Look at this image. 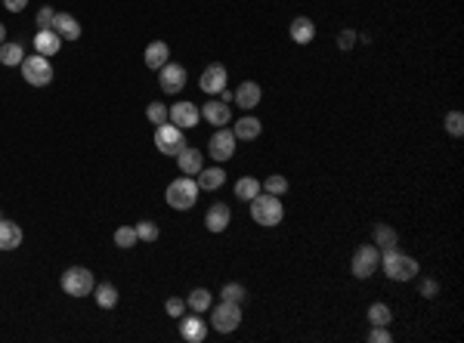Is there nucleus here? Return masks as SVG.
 Here are the masks:
<instances>
[{
	"instance_id": "nucleus-1",
	"label": "nucleus",
	"mask_w": 464,
	"mask_h": 343,
	"mask_svg": "<svg viewBox=\"0 0 464 343\" xmlns=\"http://www.w3.org/2000/svg\"><path fill=\"white\" fill-rule=\"evenodd\" d=\"M381 269H384V276L390 282H412L421 272V266L409 253H399L396 247H387V251H381Z\"/></svg>"
},
{
	"instance_id": "nucleus-2",
	"label": "nucleus",
	"mask_w": 464,
	"mask_h": 343,
	"mask_svg": "<svg viewBox=\"0 0 464 343\" xmlns=\"http://www.w3.org/2000/svg\"><path fill=\"white\" fill-rule=\"evenodd\" d=\"M251 220L257 226H279L282 223V217H285V207H282V198L279 195H270V192H260V195H254L251 201Z\"/></svg>"
},
{
	"instance_id": "nucleus-3",
	"label": "nucleus",
	"mask_w": 464,
	"mask_h": 343,
	"mask_svg": "<svg viewBox=\"0 0 464 343\" xmlns=\"http://www.w3.org/2000/svg\"><path fill=\"white\" fill-rule=\"evenodd\" d=\"M59 284H62V291H65L68 297H87V294H93V288H97V278H93V272L87 269V266H68L65 272H62V278H59Z\"/></svg>"
},
{
	"instance_id": "nucleus-4",
	"label": "nucleus",
	"mask_w": 464,
	"mask_h": 343,
	"mask_svg": "<svg viewBox=\"0 0 464 343\" xmlns=\"http://www.w3.org/2000/svg\"><path fill=\"white\" fill-rule=\"evenodd\" d=\"M164 198H168V205L174 207V211H189V207L199 201V183H195V176H180V180H174L168 186V192H164Z\"/></svg>"
},
{
	"instance_id": "nucleus-5",
	"label": "nucleus",
	"mask_w": 464,
	"mask_h": 343,
	"mask_svg": "<svg viewBox=\"0 0 464 343\" xmlns=\"http://www.w3.org/2000/svg\"><path fill=\"white\" fill-rule=\"evenodd\" d=\"M19 68H22L25 84H31V87H47L50 81H53V65H50V59H47V56H41V53L25 56Z\"/></svg>"
},
{
	"instance_id": "nucleus-6",
	"label": "nucleus",
	"mask_w": 464,
	"mask_h": 343,
	"mask_svg": "<svg viewBox=\"0 0 464 343\" xmlns=\"http://www.w3.org/2000/svg\"><path fill=\"white\" fill-rule=\"evenodd\" d=\"M155 149L168 158L180 155V152L186 149V133H183L176 124H170V121L168 124H158L155 127Z\"/></svg>"
},
{
	"instance_id": "nucleus-7",
	"label": "nucleus",
	"mask_w": 464,
	"mask_h": 343,
	"mask_svg": "<svg viewBox=\"0 0 464 343\" xmlns=\"http://www.w3.org/2000/svg\"><path fill=\"white\" fill-rule=\"evenodd\" d=\"M378 266H381L378 245H359L353 260H350V272H353L356 278H372L374 272H378Z\"/></svg>"
},
{
	"instance_id": "nucleus-8",
	"label": "nucleus",
	"mask_w": 464,
	"mask_h": 343,
	"mask_svg": "<svg viewBox=\"0 0 464 343\" xmlns=\"http://www.w3.org/2000/svg\"><path fill=\"white\" fill-rule=\"evenodd\" d=\"M241 325V303L223 300L211 309V328L220 334H232L235 328Z\"/></svg>"
},
{
	"instance_id": "nucleus-9",
	"label": "nucleus",
	"mask_w": 464,
	"mask_h": 343,
	"mask_svg": "<svg viewBox=\"0 0 464 343\" xmlns=\"http://www.w3.org/2000/svg\"><path fill=\"white\" fill-rule=\"evenodd\" d=\"M235 143H239V139H235L232 130L217 127V130H214V136H211V143H208V152H211L214 161L223 164V161H230V158L235 155Z\"/></svg>"
},
{
	"instance_id": "nucleus-10",
	"label": "nucleus",
	"mask_w": 464,
	"mask_h": 343,
	"mask_svg": "<svg viewBox=\"0 0 464 343\" xmlns=\"http://www.w3.org/2000/svg\"><path fill=\"white\" fill-rule=\"evenodd\" d=\"M226 81H230V74H226V65L214 62V65H208L205 72H201L199 87H201V93H208V96H220V93L226 90Z\"/></svg>"
},
{
	"instance_id": "nucleus-11",
	"label": "nucleus",
	"mask_w": 464,
	"mask_h": 343,
	"mask_svg": "<svg viewBox=\"0 0 464 343\" xmlns=\"http://www.w3.org/2000/svg\"><path fill=\"white\" fill-rule=\"evenodd\" d=\"M158 87H161L164 93H180L183 87H186V68L180 65V62H168V65L158 68Z\"/></svg>"
},
{
	"instance_id": "nucleus-12",
	"label": "nucleus",
	"mask_w": 464,
	"mask_h": 343,
	"mask_svg": "<svg viewBox=\"0 0 464 343\" xmlns=\"http://www.w3.org/2000/svg\"><path fill=\"white\" fill-rule=\"evenodd\" d=\"M199 118H201V112H199V105H192V103H174L168 109V121L170 124H176L180 130H189V127H199Z\"/></svg>"
},
{
	"instance_id": "nucleus-13",
	"label": "nucleus",
	"mask_w": 464,
	"mask_h": 343,
	"mask_svg": "<svg viewBox=\"0 0 464 343\" xmlns=\"http://www.w3.org/2000/svg\"><path fill=\"white\" fill-rule=\"evenodd\" d=\"M180 337L186 343H201L208 337V322L201 319V313H192L186 319L180 315Z\"/></svg>"
},
{
	"instance_id": "nucleus-14",
	"label": "nucleus",
	"mask_w": 464,
	"mask_h": 343,
	"mask_svg": "<svg viewBox=\"0 0 464 343\" xmlns=\"http://www.w3.org/2000/svg\"><path fill=\"white\" fill-rule=\"evenodd\" d=\"M260 99H263V90H260V84H257V81H241V84H239V90L232 93V103H235V105H241L245 112L257 109V105H260Z\"/></svg>"
},
{
	"instance_id": "nucleus-15",
	"label": "nucleus",
	"mask_w": 464,
	"mask_h": 343,
	"mask_svg": "<svg viewBox=\"0 0 464 343\" xmlns=\"http://www.w3.org/2000/svg\"><path fill=\"white\" fill-rule=\"evenodd\" d=\"M201 118H205L208 124H214V127H226V124H232L230 103H223V99H208V103L201 105Z\"/></svg>"
},
{
	"instance_id": "nucleus-16",
	"label": "nucleus",
	"mask_w": 464,
	"mask_h": 343,
	"mask_svg": "<svg viewBox=\"0 0 464 343\" xmlns=\"http://www.w3.org/2000/svg\"><path fill=\"white\" fill-rule=\"evenodd\" d=\"M50 28H53L62 41H78V37H81V22L72 16V12H56L53 22H50Z\"/></svg>"
},
{
	"instance_id": "nucleus-17",
	"label": "nucleus",
	"mask_w": 464,
	"mask_h": 343,
	"mask_svg": "<svg viewBox=\"0 0 464 343\" xmlns=\"http://www.w3.org/2000/svg\"><path fill=\"white\" fill-rule=\"evenodd\" d=\"M59 50H62V37L56 34L53 28H41V31L34 34V53L47 56V59H53Z\"/></svg>"
},
{
	"instance_id": "nucleus-18",
	"label": "nucleus",
	"mask_w": 464,
	"mask_h": 343,
	"mask_svg": "<svg viewBox=\"0 0 464 343\" xmlns=\"http://www.w3.org/2000/svg\"><path fill=\"white\" fill-rule=\"evenodd\" d=\"M230 220H232V211L223 205V201L211 205L208 214H205V226L211 229V232H226V229H230Z\"/></svg>"
},
{
	"instance_id": "nucleus-19",
	"label": "nucleus",
	"mask_w": 464,
	"mask_h": 343,
	"mask_svg": "<svg viewBox=\"0 0 464 343\" xmlns=\"http://www.w3.org/2000/svg\"><path fill=\"white\" fill-rule=\"evenodd\" d=\"M176 164H180V174H186V176H199L201 174V167H205V155H201L199 149H183L180 155H176Z\"/></svg>"
},
{
	"instance_id": "nucleus-20",
	"label": "nucleus",
	"mask_w": 464,
	"mask_h": 343,
	"mask_svg": "<svg viewBox=\"0 0 464 343\" xmlns=\"http://www.w3.org/2000/svg\"><path fill=\"white\" fill-rule=\"evenodd\" d=\"M143 59H145V65H149L152 72H158L161 65H168V62H170V47L164 41H152L149 47H145Z\"/></svg>"
},
{
	"instance_id": "nucleus-21",
	"label": "nucleus",
	"mask_w": 464,
	"mask_h": 343,
	"mask_svg": "<svg viewBox=\"0 0 464 343\" xmlns=\"http://www.w3.org/2000/svg\"><path fill=\"white\" fill-rule=\"evenodd\" d=\"M22 238V226L12 223V220H0V251H16Z\"/></svg>"
},
{
	"instance_id": "nucleus-22",
	"label": "nucleus",
	"mask_w": 464,
	"mask_h": 343,
	"mask_svg": "<svg viewBox=\"0 0 464 343\" xmlns=\"http://www.w3.org/2000/svg\"><path fill=\"white\" fill-rule=\"evenodd\" d=\"M288 34H291V41H294V43H313V37H316V25H313V19L297 16L294 22H291Z\"/></svg>"
},
{
	"instance_id": "nucleus-23",
	"label": "nucleus",
	"mask_w": 464,
	"mask_h": 343,
	"mask_svg": "<svg viewBox=\"0 0 464 343\" xmlns=\"http://www.w3.org/2000/svg\"><path fill=\"white\" fill-rule=\"evenodd\" d=\"M260 130H263V124H260V121L254 118V114H245V118H239V121H235V127H232L235 139H245V143L257 139V136H260Z\"/></svg>"
},
{
	"instance_id": "nucleus-24",
	"label": "nucleus",
	"mask_w": 464,
	"mask_h": 343,
	"mask_svg": "<svg viewBox=\"0 0 464 343\" xmlns=\"http://www.w3.org/2000/svg\"><path fill=\"white\" fill-rule=\"evenodd\" d=\"M195 183H199V189H205V192H217L220 186L226 183V174H223V167H201V174L195 176Z\"/></svg>"
},
{
	"instance_id": "nucleus-25",
	"label": "nucleus",
	"mask_w": 464,
	"mask_h": 343,
	"mask_svg": "<svg viewBox=\"0 0 464 343\" xmlns=\"http://www.w3.org/2000/svg\"><path fill=\"white\" fill-rule=\"evenodd\" d=\"M22 59H25V47H22V43H16V41H3V43H0V65L16 68V65H22Z\"/></svg>"
},
{
	"instance_id": "nucleus-26",
	"label": "nucleus",
	"mask_w": 464,
	"mask_h": 343,
	"mask_svg": "<svg viewBox=\"0 0 464 343\" xmlns=\"http://www.w3.org/2000/svg\"><path fill=\"white\" fill-rule=\"evenodd\" d=\"M93 300H97L99 309H115L118 306V288L112 282H103L93 288Z\"/></svg>"
},
{
	"instance_id": "nucleus-27",
	"label": "nucleus",
	"mask_w": 464,
	"mask_h": 343,
	"mask_svg": "<svg viewBox=\"0 0 464 343\" xmlns=\"http://www.w3.org/2000/svg\"><path fill=\"white\" fill-rule=\"evenodd\" d=\"M260 192H263V189H260V180H254V176H241V180L235 183V198L245 201V205Z\"/></svg>"
},
{
	"instance_id": "nucleus-28",
	"label": "nucleus",
	"mask_w": 464,
	"mask_h": 343,
	"mask_svg": "<svg viewBox=\"0 0 464 343\" xmlns=\"http://www.w3.org/2000/svg\"><path fill=\"white\" fill-rule=\"evenodd\" d=\"M374 245H378V251H387V247H396V245H399L396 229H390L387 223H378V226H374Z\"/></svg>"
},
{
	"instance_id": "nucleus-29",
	"label": "nucleus",
	"mask_w": 464,
	"mask_h": 343,
	"mask_svg": "<svg viewBox=\"0 0 464 343\" xmlns=\"http://www.w3.org/2000/svg\"><path fill=\"white\" fill-rule=\"evenodd\" d=\"M186 306L192 309V313H208V309H211V291H208V288H195V291H189Z\"/></svg>"
},
{
	"instance_id": "nucleus-30",
	"label": "nucleus",
	"mask_w": 464,
	"mask_h": 343,
	"mask_svg": "<svg viewBox=\"0 0 464 343\" xmlns=\"http://www.w3.org/2000/svg\"><path fill=\"white\" fill-rule=\"evenodd\" d=\"M368 322H372V325H384V328H390V322H393V309L387 306V303H372V306H368Z\"/></svg>"
},
{
	"instance_id": "nucleus-31",
	"label": "nucleus",
	"mask_w": 464,
	"mask_h": 343,
	"mask_svg": "<svg viewBox=\"0 0 464 343\" xmlns=\"http://www.w3.org/2000/svg\"><path fill=\"white\" fill-rule=\"evenodd\" d=\"M260 189H263V192H270V195H279V198H282V195L288 192V180H285L282 174H270L263 183H260Z\"/></svg>"
},
{
	"instance_id": "nucleus-32",
	"label": "nucleus",
	"mask_w": 464,
	"mask_h": 343,
	"mask_svg": "<svg viewBox=\"0 0 464 343\" xmlns=\"http://www.w3.org/2000/svg\"><path fill=\"white\" fill-rule=\"evenodd\" d=\"M133 229H137V238L139 241H149V245H152V241H158V235H161V229H158L155 220H139Z\"/></svg>"
},
{
	"instance_id": "nucleus-33",
	"label": "nucleus",
	"mask_w": 464,
	"mask_h": 343,
	"mask_svg": "<svg viewBox=\"0 0 464 343\" xmlns=\"http://www.w3.org/2000/svg\"><path fill=\"white\" fill-rule=\"evenodd\" d=\"M137 229L133 226H121V229H115V245L118 247H124V251H130V247H137Z\"/></svg>"
},
{
	"instance_id": "nucleus-34",
	"label": "nucleus",
	"mask_w": 464,
	"mask_h": 343,
	"mask_svg": "<svg viewBox=\"0 0 464 343\" xmlns=\"http://www.w3.org/2000/svg\"><path fill=\"white\" fill-rule=\"evenodd\" d=\"M220 297H223V300H232V303H245V300H248V291H245V284L230 282V284H223Z\"/></svg>"
},
{
	"instance_id": "nucleus-35",
	"label": "nucleus",
	"mask_w": 464,
	"mask_h": 343,
	"mask_svg": "<svg viewBox=\"0 0 464 343\" xmlns=\"http://www.w3.org/2000/svg\"><path fill=\"white\" fill-rule=\"evenodd\" d=\"M449 136H461L464 133V114L461 112H446V121H443Z\"/></svg>"
},
{
	"instance_id": "nucleus-36",
	"label": "nucleus",
	"mask_w": 464,
	"mask_h": 343,
	"mask_svg": "<svg viewBox=\"0 0 464 343\" xmlns=\"http://www.w3.org/2000/svg\"><path fill=\"white\" fill-rule=\"evenodd\" d=\"M145 118H149L155 127L158 124H168V105H164V103H152L149 109H145Z\"/></svg>"
},
{
	"instance_id": "nucleus-37",
	"label": "nucleus",
	"mask_w": 464,
	"mask_h": 343,
	"mask_svg": "<svg viewBox=\"0 0 464 343\" xmlns=\"http://www.w3.org/2000/svg\"><path fill=\"white\" fill-rule=\"evenodd\" d=\"M164 313H168L170 319H180V315L186 313V300H180V297H168V303H164Z\"/></svg>"
},
{
	"instance_id": "nucleus-38",
	"label": "nucleus",
	"mask_w": 464,
	"mask_h": 343,
	"mask_svg": "<svg viewBox=\"0 0 464 343\" xmlns=\"http://www.w3.org/2000/svg\"><path fill=\"white\" fill-rule=\"evenodd\" d=\"M368 340H372V343H390L393 334H390V328H384V325H372V331H368Z\"/></svg>"
},
{
	"instance_id": "nucleus-39",
	"label": "nucleus",
	"mask_w": 464,
	"mask_h": 343,
	"mask_svg": "<svg viewBox=\"0 0 464 343\" xmlns=\"http://www.w3.org/2000/svg\"><path fill=\"white\" fill-rule=\"evenodd\" d=\"M436 294H440V282H436V278H424V282H421V297L434 300Z\"/></svg>"
},
{
	"instance_id": "nucleus-40",
	"label": "nucleus",
	"mask_w": 464,
	"mask_h": 343,
	"mask_svg": "<svg viewBox=\"0 0 464 343\" xmlns=\"http://www.w3.org/2000/svg\"><path fill=\"white\" fill-rule=\"evenodd\" d=\"M353 43H356V31H341V34H338V47L344 50V53H347V50H353Z\"/></svg>"
},
{
	"instance_id": "nucleus-41",
	"label": "nucleus",
	"mask_w": 464,
	"mask_h": 343,
	"mask_svg": "<svg viewBox=\"0 0 464 343\" xmlns=\"http://www.w3.org/2000/svg\"><path fill=\"white\" fill-rule=\"evenodd\" d=\"M53 16H56V12L50 10V6H41V10H37V25H41V28H50Z\"/></svg>"
},
{
	"instance_id": "nucleus-42",
	"label": "nucleus",
	"mask_w": 464,
	"mask_h": 343,
	"mask_svg": "<svg viewBox=\"0 0 464 343\" xmlns=\"http://www.w3.org/2000/svg\"><path fill=\"white\" fill-rule=\"evenodd\" d=\"M3 6H6L10 12H22L25 6H28V0H3Z\"/></svg>"
},
{
	"instance_id": "nucleus-43",
	"label": "nucleus",
	"mask_w": 464,
	"mask_h": 343,
	"mask_svg": "<svg viewBox=\"0 0 464 343\" xmlns=\"http://www.w3.org/2000/svg\"><path fill=\"white\" fill-rule=\"evenodd\" d=\"M3 41H6V25L0 22V43H3Z\"/></svg>"
},
{
	"instance_id": "nucleus-44",
	"label": "nucleus",
	"mask_w": 464,
	"mask_h": 343,
	"mask_svg": "<svg viewBox=\"0 0 464 343\" xmlns=\"http://www.w3.org/2000/svg\"><path fill=\"white\" fill-rule=\"evenodd\" d=\"M0 3H3V0H0Z\"/></svg>"
},
{
	"instance_id": "nucleus-45",
	"label": "nucleus",
	"mask_w": 464,
	"mask_h": 343,
	"mask_svg": "<svg viewBox=\"0 0 464 343\" xmlns=\"http://www.w3.org/2000/svg\"><path fill=\"white\" fill-rule=\"evenodd\" d=\"M0 220H3V217H0Z\"/></svg>"
}]
</instances>
